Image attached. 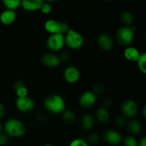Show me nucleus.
<instances>
[{"label": "nucleus", "instance_id": "1", "mask_svg": "<svg viewBox=\"0 0 146 146\" xmlns=\"http://www.w3.org/2000/svg\"><path fill=\"white\" fill-rule=\"evenodd\" d=\"M44 106L47 111L55 115L61 114L66 109V102L58 94L48 96L44 101Z\"/></svg>", "mask_w": 146, "mask_h": 146}, {"label": "nucleus", "instance_id": "2", "mask_svg": "<svg viewBox=\"0 0 146 146\" xmlns=\"http://www.w3.org/2000/svg\"><path fill=\"white\" fill-rule=\"evenodd\" d=\"M3 127L5 133L13 138H21L24 136L27 132L25 124L17 118L7 120Z\"/></svg>", "mask_w": 146, "mask_h": 146}, {"label": "nucleus", "instance_id": "3", "mask_svg": "<svg viewBox=\"0 0 146 146\" xmlns=\"http://www.w3.org/2000/svg\"><path fill=\"white\" fill-rule=\"evenodd\" d=\"M115 37L117 41L121 46L125 47L130 46L133 41L135 37L134 29L126 25L121 27L117 30Z\"/></svg>", "mask_w": 146, "mask_h": 146}, {"label": "nucleus", "instance_id": "4", "mask_svg": "<svg viewBox=\"0 0 146 146\" xmlns=\"http://www.w3.org/2000/svg\"><path fill=\"white\" fill-rule=\"evenodd\" d=\"M65 45L72 50L79 49L83 46L84 39L81 33L74 29H69L64 35Z\"/></svg>", "mask_w": 146, "mask_h": 146}, {"label": "nucleus", "instance_id": "5", "mask_svg": "<svg viewBox=\"0 0 146 146\" xmlns=\"http://www.w3.org/2000/svg\"><path fill=\"white\" fill-rule=\"evenodd\" d=\"M44 28L49 34H65L69 30L68 24L65 21H57L55 19H48L44 24Z\"/></svg>", "mask_w": 146, "mask_h": 146}, {"label": "nucleus", "instance_id": "6", "mask_svg": "<svg viewBox=\"0 0 146 146\" xmlns=\"http://www.w3.org/2000/svg\"><path fill=\"white\" fill-rule=\"evenodd\" d=\"M47 48L52 52H57L64 48L65 46L64 34H50L46 42Z\"/></svg>", "mask_w": 146, "mask_h": 146}, {"label": "nucleus", "instance_id": "7", "mask_svg": "<svg viewBox=\"0 0 146 146\" xmlns=\"http://www.w3.org/2000/svg\"><path fill=\"white\" fill-rule=\"evenodd\" d=\"M121 110L123 116L128 118H132L138 113V106L134 100L128 98L123 101Z\"/></svg>", "mask_w": 146, "mask_h": 146}, {"label": "nucleus", "instance_id": "8", "mask_svg": "<svg viewBox=\"0 0 146 146\" xmlns=\"http://www.w3.org/2000/svg\"><path fill=\"white\" fill-rule=\"evenodd\" d=\"M96 103V95L92 91H86L81 94L78 99L80 107L84 109L92 108Z\"/></svg>", "mask_w": 146, "mask_h": 146}, {"label": "nucleus", "instance_id": "9", "mask_svg": "<svg viewBox=\"0 0 146 146\" xmlns=\"http://www.w3.org/2000/svg\"><path fill=\"white\" fill-rule=\"evenodd\" d=\"M17 109L22 113H29L34 108V102L29 96L24 97H17L15 101Z\"/></svg>", "mask_w": 146, "mask_h": 146}, {"label": "nucleus", "instance_id": "10", "mask_svg": "<svg viewBox=\"0 0 146 146\" xmlns=\"http://www.w3.org/2000/svg\"><path fill=\"white\" fill-rule=\"evenodd\" d=\"M63 76L67 83L71 84L78 82L81 77V74L78 68L74 66H68L63 72Z\"/></svg>", "mask_w": 146, "mask_h": 146}, {"label": "nucleus", "instance_id": "11", "mask_svg": "<svg viewBox=\"0 0 146 146\" xmlns=\"http://www.w3.org/2000/svg\"><path fill=\"white\" fill-rule=\"evenodd\" d=\"M103 138L105 142L109 145H116L122 141V135L114 129H108L104 132Z\"/></svg>", "mask_w": 146, "mask_h": 146}, {"label": "nucleus", "instance_id": "12", "mask_svg": "<svg viewBox=\"0 0 146 146\" xmlns=\"http://www.w3.org/2000/svg\"><path fill=\"white\" fill-rule=\"evenodd\" d=\"M41 63L48 68H56L61 64L59 56L53 53H46L41 56Z\"/></svg>", "mask_w": 146, "mask_h": 146}, {"label": "nucleus", "instance_id": "13", "mask_svg": "<svg viewBox=\"0 0 146 146\" xmlns=\"http://www.w3.org/2000/svg\"><path fill=\"white\" fill-rule=\"evenodd\" d=\"M97 44L104 51H109L113 47V41L108 34H101L97 38Z\"/></svg>", "mask_w": 146, "mask_h": 146}, {"label": "nucleus", "instance_id": "14", "mask_svg": "<svg viewBox=\"0 0 146 146\" xmlns=\"http://www.w3.org/2000/svg\"><path fill=\"white\" fill-rule=\"evenodd\" d=\"M44 2V0H21L20 7L25 11L33 12L38 11Z\"/></svg>", "mask_w": 146, "mask_h": 146}, {"label": "nucleus", "instance_id": "15", "mask_svg": "<svg viewBox=\"0 0 146 146\" xmlns=\"http://www.w3.org/2000/svg\"><path fill=\"white\" fill-rule=\"evenodd\" d=\"M17 13L14 10L7 9L1 11L0 14V22L4 25H10L15 21Z\"/></svg>", "mask_w": 146, "mask_h": 146}, {"label": "nucleus", "instance_id": "16", "mask_svg": "<svg viewBox=\"0 0 146 146\" xmlns=\"http://www.w3.org/2000/svg\"><path fill=\"white\" fill-rule=\"evenodd\" d=\"M140 55H141V53L139 50L131 45L125 46V48L123 51V56L125 59L131 62H135L139 58Z\"/></svg>", "mask_w": 146, "mask_h": 146}, {"label": "nucleus", "instance_id": "17", "mask_svg": "<svg viewBox=\"0 0 146 146\" xmlns=\"http://www.w3.org/2000/svg\"><path fill=\"white\" fill-rule=\"evenodd\" d=\"M125 125L127 126L128 131L132 135H138L141 133V131H142V126H141V123L138 120L134 119L133 118H130L129 121H127Z\"/></svg>", "mask_w": 146, "mask_h": 146}, {"label": "nucleus", "instance_id": "18", "mask_svg": "<svg viewBox=\"0 0 146 146\" xmlns=\"http://www.w3.org/2000/svg\"><path fill=\"white\" fill-rule=\"evenodd\" d=\"M94 118L91 114L86 113L81 118V126L84 131H88L94 126Z\"/></svg>", "mask_w": 146, "mask_h": 146}, {"label": "nucleus", "instance_id": "19", "mask_svg": "<svg viewBox=\"0 0 146 146\" xmlns=\"http://www.w3.org/2000/svg\"><path fill=\"white\" fill-rule=\"evenodd\" d=\"M95 116L98 122L101 123H106L110 119L109 111L104 107H100L96 111Z\"/></svg>", "mask_w": 146, "mask_h": 146}, {"label": "nucleus", "instance_id": "20", "mask_svg": "<svg viewBox=\"0 0 146 146\" xmlns=\"http://www.w3.org/2000/svg\"><path fill=\"white\" fill-rule=\"evenodd\" d=\"M14 91L17 97H24L28 96L29 90L25 84L21 81H17L14 83Z\"/></svg>", "mask_w": 146, "mask_h": 146}, {"label": "nucleus", "instance_id": "21", "mask_svg": "<svg viewBox=\"0 0 146 146\" xmlns=\"http://www.w3.org/2000/svg\"><path fill=\"white\" fill-rule=\"evenodd\" d=\"M1 1L5 9L15 11L21 6V0H1Z\"/></svg>", "mask_w": 146, "mask_h": 146}, {"label": "nucleus", "instance_id": "22", "mask_svg": "<svg viewBox=\"0 0 146 146\" xmlns=\"http://www.w3.org/2000/svg\"><path fill=\"white\" fill-rule=\"evenodd\" d=\"M62 118L64 122L66 124H72L74 123L76 120V115L71 110L65 109L63 111Z\"/></svg>", "mask_w": 146, "mask_h": 146}, {"label": "nucleus", "instance_id": "23", "mask_svg": "<svg viewBox=\"0 0 146 146\" xmlns=\"http://www.w3.org/2000/svg\"><path fill=\"white\" fill-rule=\"evenodd\" d=\"M135 62L137 63L138 69L143 74H146V54L145 52L141 53L139 58Z\"/></svg>", "mask_w": 146, "mask_h": 146}, {"label": "nucleus", "instance_id": "24", "mask_svg": "<svg viewBox=\"0 0 146 146\" xmlns=\"http://www.w3.org/2000/svg\"><path fill=\"white\" fill-rule=\"evenodd\" d=\"M120 19L122 23L126 26H130L133 21V16L130 11H122L120 15Z\"/></svg>", "mask_w": 146, "mask_h": 146}, {"label": "nucleus", "instance_id": "25", "mask_svg": "<svg viewBox=\"0 0 146 146\" xmlns=\"http://www.w3.org/2000/svg\"><path fill=\"white\" fill-rule=\"evenodd\" d=\"M122 141L124 146H138V141L132 135H127Z\"/></svg>", "mask_w": 146, "mask_h": 146}, {"label": "nucleus", "instance_id": "26", "mask_svg": "<svg viewBox=\"0 0 146 146\" xmlns=\"http://www.w3.org/2000/svg\"><path fill=\"white\" fill-rule=\"evenodd\" d=\"M100 141V135L97 133H92L87 137V143L91 145H95L98 143Z\"/></svg>", "mask_w": 146, "mask_h": 146}, {"label": "nucleus", "instance_id": "27", "mask_svg": "<svg viewBox=\"0 0 146 146\" xmlns=\"http://www.w3.org/2000/svg\"><path fill=\"white\" fill-rule=\"evenodd\" d=\"M39 10L41 11V12L44 14H50V13L51 12V11H52V7H51V3L44 1V2L43 3L42 5H41Z\"/></svg>", "mask_w": 146, "mask_h": 146}, {"label": "nucleus", "instance_id": "28", "mask_svg": "<svg viewBox=\"0 0 146 146\" xmlns=\"http://www.w3.org/2000/svg\"><path fill=\"white\" fill-rule=\"evenodd\" d=\"M69 146H88V143L85 140L81 138H76L70 143Z\"/></svg>", "mask_w": 146, "mask_h": 146}, {"label": "nucleus", "instance_id": "29", "mask_svg": "<svg viewBox=\"0 0 146 146\" xmlns=\"http://www.w3.org/2000/svg\"><path fill=\"white\" fill-rule=\"evenodd\" d=\"M93 92L96 94V95H100L102 94L105 91V86L103 84H98L94 86V89H93Z\"/></svg>", "mask_w": 146, "mask_h": 146}, {"label": "nucleus", "instance_id": "30", "mask_svg": "<svg viewBox=\"0 0 146 146\" xmlns=\"http://www.w3.org/2000/svg\"><path fill=\"white\" fill-rule=\"evenodd\" d=\"M126 123H127L126 118H125V116H123V115L116 118V119H115V125L119 127V128H122V127L125 126V125H126Z\"/></svg>", "mask_w": 146, "mask_h": 146}, {"label": "nucleus", "instance_id": "31", "mask_svg": "<svg viewBox=\"0 0 146 146\" xmlns=\"http://www.w3.org/2000/svg\"><path fill=\"white\" fill-rule=\"evenodd\" d=\"M8 142V135L6 133H0V146H4Z\"/></svg>", "mask_w": 146, "mask_h": 146}, {"label": "nucleus", "instance_id": "32", "mask_svg": "<svg viewBox=\"0 0 146 146\" xmlns=\"http://www.w3.org/2000/svg\"><path fill=\"white\" fill-rule=\"evenodd\" d=\"M60 60H61V62H66V61H68V60L71 58V54H69V52L68 51H64L61 54V56H59Z\"/></svg>", "mask_w": 146, "mask_h": 146}, {"label": "nucleus", "instance_id": "33", "mask_svg": "<svg viewBox=\"0 0 146 146\" xmlns=\"http://www.w3.org/2000/svg\"><path fill=\"white\" fill-rule=\"evenodd\" d=\"M112 104H113V101H112V100L111 99V98H106V99L104 100V106H103V107H104V108L108 109V108H109L111 106Z\"/></svg>", "mask_w": 146, "mask_h": 146}, {"label": "nucleus", "instance_id": "34", "mask_svg": "<svg viewBox=\"0 0 146 146\" xmlns=\"http://www.w3.org/2000/svg\"><path fill=\"white\" fill-rule=\"evenodd\" d=\"M5 113H6L5 107H4V105L0 102V118L4 117V115H5Z\"/></svg>", "mask_w": 146, "mask_h": 146}, {"label": "nucleus", "instance_id": "35", "mask_svg": "<svg viewBox=\"0 0 146 146\" xmlns=\"http://www.w3.org/2000/svg\"><path fill=\"white\" fill-rule=\"evenodd\" d=\"M138 146H146V138L143 137L139 142H138Z\"/></svg>", "mask_w": 146, "mask_h": 146}, {"label": "nucleus", "instance_id": "36", "mask_svg": "<svg viewBox=\"0 0 146 146\" xmlns=\"http://www.w3.org/2000/svg\"><path fill=\"white\" fill-rule=\"evenodd\" d=\"M46 118V117L45 115H44V114H43V113L38 114V116H37V118H38V120H39V121H44Z\"/></svg>", "mask_w": 146, "mask_h": 146}, {"label": "nucleus", "instance_id": "37", "mask_svg": "<svg viewBox=\"0 0 146 146\" xmlns=\"http://www.w3.org/2000/svg\"><path fill=\"white\" fill-rule=\"evenodd\" d=\"M142 114H143V118H146V107H145V106H144L143 108Z\"/></svg>", "mask_w": 146, "mask_h": 146}, {"label": "nucleus", "instance_id": "38", "mask_svg": "<svg viewBox=\"0 0 146 146\" xmlns=\"http://www.w3.org/2000/svg\"><path fill=\"white\" fill-rule=\"evenodd\" d=\"M3 128H4V127H3V125H2V123H1L0 122V133H1V132H2V131H3Z\"/></svg>", "mask_w": 146, "mask_h": 146}, {"label": "nucleus", "instance_id": "39", "mask_svg": "<svg viewBox=\"0 0 146 146\" xmlns=\"http://www.w3.org/2000/svg\"><path fill=\"white\" fill-rule=\"evenodd\" d=\"M44 1H46V2H48V3H51V2H54V1H56V0H44Z\"/></svg>", "mask_w": 146, "mask_h": 146}, {"label": "nucleus", "instance_id": "40", "mask_svg": "<svg viewBox=\"0 0 146 146\" xmlns=\"http://www.w3.org/2000/svg\"><path fill=\"white\" fill-rule=\"evenodd\" d=\"M44 146H53L52 145H50V144H46V145H44Z\"/></svg>", "mask_w": 146, "mask_h": 146}, {"label": "nucleus", "instance_id": "41", "mask_svg": "<svg viewBox=\"0 0 146 146\" xmlns=\"http://www.w3.org/2000/svg\"><path fill=\"white\" fill-rule=\"evenodd\" d=\"M103 1H110V0H103Z\"/></svg>", "mask_w": 146, "mask_h": 146}]
</instances>
